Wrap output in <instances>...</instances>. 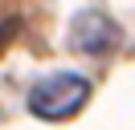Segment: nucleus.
Returning a JSON list of instances; mask_svg holds the SVG:
<instances>
[{
	"label": "nucleus",
	"instance_id": "obj_1",
	"mask_svg": "<svg viewBox=\"0 0 135 130\" xmlns=\"http://www.w3.org/2000/svg\"><path fill=\"white\" fill-rule=\"evenodd\" d=\"M86 102H90V81L82 73H53L33 85L29 114L41 122H61V118H74Z\"/></svg>",
	"mask_w": 135,
	"mask_h": 130
},
{
	"label": "nucleus",
	"instance_id": "obj_2",
	"mask_svg": "<svg viewBox=\"0 0 135 130\" xmlns=\"http://www.w3.org/2000/svg\"><path fill=\"white\" fill-rule=\"evenodd\" d=\"M119 41H123L119 24L110 16H102V12H82L74 20V29H70V45L78 53H90V57H102L110 49H119Z\"/></svg>",
	"mask_w": 135,
	"mask_h": 130
},
{
	"label": "nucleus",
	"instance_id": "obj_3",
	"mask_svg": "<svg viewBox=\"0 0 135 130\" xmlns=\"http://www.w3.org/2000/svg\"><path fill=\"white\" fill-rule=\"evenodd\" d=\"M17 32H21V16L17 12H0V53H4V45H8Z\"/></svg>",
	"mask_w": 135,
	"mask_h": 130
}]
</instances>
